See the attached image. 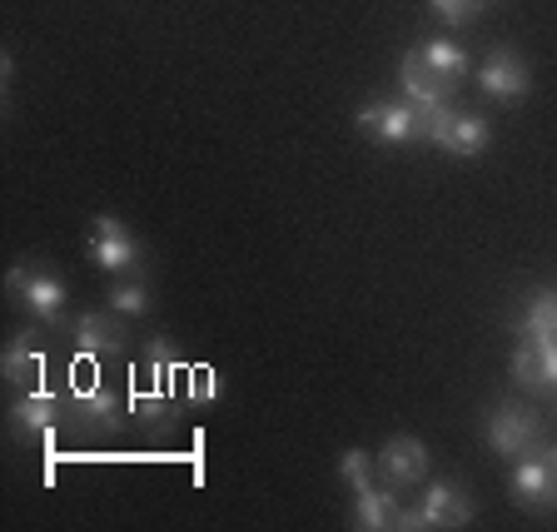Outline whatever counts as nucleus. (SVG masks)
Segmentation results:
<instances>
[{
	"mask_svg": "<svg viewBox=\"0 0 557 532\" xmlns=\"http://www.w3.org/2000/svg\"><path fill=\"white\" fill-rule=\"evenodd\" d=\"M487 0H429V11L438 15L443 25H453V30H463V25H473L478 15H483Z\"/></svg>",
	"mask_w": 557,
	"mask_h": 532,
	"instance_id": "nucleus-21",
	"label": "nucleus"
},
{
	"mask_svg": "<svg viewBox=\"0 0 557 532\" xmlns=\"http://www.w3.org/2000/svg\"><path fill=\"white\" fill-rule=\"evenodd\" d=\"M145 354H150L154 369H180V348H174L170 338H150V344H145Z\"/></svg>",
	"mask_w": 557,
	"mask_h": 532,
	"instance_id": "nucleus-23",
	"label": "nucleus"
},
{
	"mask_svg": "<svg viewBox=\"0 0 557 532\" xmlns=\"http://www.w3.org/2000/svg\"><path fill=\"white\" fill-rule=\"evenodd\" d=\"M373 468H379V463H373V458H369L363 448H348L344 458H338V478H344V483L354 487V493L373 483Z\"/></svg>",
	"mask_w": 557,
	"mask_h": 532,
	"instance_id": "nucleus-22",
	"label": "nucleus"
},
{
	"mask_svg": "<svg viewBox=\"0 0 557 532\" xmlns=\"http://www.w3.org/2000/svg\"><path fill=\"white\" fill-rule=\"evenodd\" d=\"M398 90H404V100L413 104V110H448L453 104V85H443V81H433L429 70L418 65V60H398Z\"/></svg>",
	"mask_w": 557,
	"mask_h": 532,
	"instance_id": "nucleus-16",
	"label": "nucleus"
},
{
	"mask_svg": "<svg viewBox=\"0 0 557 532\" xmlns=\"http://www.w3.org/2000/svg\"><path fill=\"white\" fill-rule=\"evenodd\" d=\"M508 369L522 388H533V394H557V338H547V344H518Z\"/></svg>",
	"mask_w": 557,
	"mask_h": 532,
	"instance_id": "nucleus-14",
	"label": "nucleus"
},
{
	"mask_svg": "<svg viewBox=\"0 0 557 532\" xmlns=\"http://www.w3.org/2000/svg\"><path fill=\"white\" fill-rule=\"evenodd\" d=\"M518 334L522 344H547L557 338V294H533L518 313Z\"/></svg>",
	"mask_w": 557,
	"mask_h": 532,
	"instance_id": "nucleus-18",
	"label": "nucleus"
},
{
	"mask_svg": "<svg viewBox=\"0 0 557 532\" xmlns=\"http://www.w3.org/2000/svg\"><path fill=\"white\" fill-rule=\"evenodd\" d=\"M473 522V498L458 483H433L418 508H408V532H458Z\"/></svg>",
	"mask_w": 557,
	"mask_h": 532,
	"instance_id": "nucleus-5",
	"label": "nucleus"
},
{
	"mask_svg": "<svg viewBox=\"0 0 557 532\" xmlns=\"http://www.w3.org/2000/svg\"><path fill=\"white\" fill-rule=\"evenodd\" d=\"M70 338L81 348L85 359L95 354H125V324H120V313H75L70 319Z\"/></svg>",
	"mask_w": 557,
	"mask_h": 532,
	"instance_id": "nucleus-12",
	"label": "nucleus"
},
{
	"mask_svg": "<svg viewBox=\"0 0 557 532\" xmlns=\"http://www.w3.org/2000/svg\"><path fill=\"white\" fill-rule=\"evenodd\" d=\"M0 369H5V379L11 383H35L40 373H46V344H40L35 334H15L11 344H5Z\"/></svg>",
	"mask_w": 557,
	"mask_h": 532,
	"instance_id": "nucleus-17",
	"label": "nucleus"
},
{
	"mask_svg": "<svg viewBox=\"0 0 557 532\" xmlns=\"http://www.w3.org/2000/svg\"><path fill=\"white\" fill-rule=\"evenodd\" d=\"M508 493H512L518 508H533V512H553L557 508V443H537L528 458L512 463Z\"/></svg>",
	"mask_w": 557,
	"mask_h": 532,
	"instance_id": "nucleus-2",
	"label": "nucleus"
},
{
	"mask_svg": "<svg viewBox=\"0 0 557 532\" xmlns=\"http://www.w3.org/2000/svg\"><path fill=\"white\" fill-rule=\"evenodd\" d=\"M433 145H438L443 154H453V160H473V154H483L487 145H493V125H487L483 115H473V110H448L438 135H433Z\"/></svg>",
	"mask_w": 557,
	"mask_h": 532,
	"instance_id": "nucleus-11",
	"label": "nucleus"
},
{
	"mask_svg": "<svg viewBox=\"0 0 557 532\" xmlns=\"http://www.w3.org/2000/svg\"><path fill=\"white\" fill-rule=\"evenodd\" d=\"M70 413H75V423L90 429V433H120L125 429V418H129V398L115 394V388H104V383H90V388L75 394Z\"/></svg>",
	"mask_w": 557,
	"mask_h": 532,
	"instance_id": "nucleus-9",
	"label": "nucleus"
},
{
	"mask_svg": "<svg viewBox=\"0 0 557 532\" xmlns=\"http://www.w3.org/2000/svg\"><path fill=\"white\" fill-rule=\"evenodd\" d=\"M85 249H90V259L104 269V274H115V279L145 274V249H139V239L129 234V224L115 220V214H100V220L90 224Z\"/></svg>",
	"mask_w": 557,
	"mask_h": 532,
	"instance_id": "nucleus-3",
	"label": "nucleus"
},
{
	"mask_svg": "<svg viewBox=\"0 0 557 532\" xmlns=\"http://www.w3.org/2000/svg\"><path fill=\"white\" fill-rule=\"evenodd\" d=\"M5 294L21 304V313L35 319V324H60L65 319V284L40 264H15L5 274Z\"/></svg>",
	"mask_w": 557,
	"mask_h": 532,
	"instance_id": "nucleus-1",
	"label": "nucleus"
},
{
	"mask_svg": "<svg viewBox=\"0 0 557 532\" xmlns=\"http://www.w3.org/2000/svg\"><path fill=\"white\" fill-rule=\"evenodd\" d=\"M150 289H145V274H129V279H115L110 284V309L120 313V319H145L150 313Z\"/></svg>",
	"mask_w": 557,
	"mask_h": 532,
	"instance_id": "nucleus-20",
	"label": "nucleus"
},
{
	"mask_svg": "<svg viewBox=\"0 0 557 532\" xmlns=\"http://www.w3.org/2000/svg\"><path fill=\"white\" fill-rule=\"evenodd\" d=\"M487 448L498 453V458H508V463H518V458H528V453L543 443V423H537L533 408L522 404H498L493 413H487Z\"/></svg>",
	"mask_w": 557,
	"mask_h": 532,
	"instance_id": "nucleus-4",
	"label": "nucleus"
},
{
	"mask_svg": "<svg viewBox=\"0 0 557 532\" xmlns=\"http://www.w3.org/2000/svg\"><path fill=\"white\" fill-rule=\"evenodd\" d=\"M408 508L398 503L394 483H369L354 493V528L363 532H404Z\"/></svg>",
	"mask_w": 557,
	"mask_h": 532,
	"instance_id": "nucleus-10",
	"label": "nucleus"
},
{
	"mask_svg": "<svg viewBox=\"0 0 557 532\" xmlns=\"http://www.w3.org/2000/svg\"><path fill=\"white\" fill-rule=\"evenodd\" d=\"M354 120H359L363 135L388 145V150H398V145H423V139H418V110L408 100H373V104H363Z\"/></svg>",
	"mask_w": 557,
	"mask_h": 532,
	"instance_id": "nucleus-7",
	"label": "nucleus"
},
{
	"mask_svg": "<svg viewBox=\"0 0 557 532\" xmlns=\"http://www.w3.org/2000/svg\"><path fill=\"white\" fill-rule=\"evenodd\" d=\"M60 423V398L46 394V388H30L25 398L11 404V429L21 433L25 443H46Z\"/></svg>",
	"mask_w": 557,
	"mask_h": 532,
	"instance_id": "nucleus-13",
	"label": "nucleus"
},
{
	"mask_svg": "<svg viewBox=\"0 0 557 532\" xmlns=\"http://www.w3.org/2000/svg\"><path fill=\"white\" fill-rule=\"evenodd\" d=\"M373 463H379L383 483H394L398 493H404V487H418L423 478H429V448H423L418 438H408V433H398V438L383 443Z\"/></svg>",
	"mask_w": 557,
	"mask_h": 532,
	"instance_id": "nucleus-8",
	"label": "nucleus"
},
{
	"mask_svg": "<svg viewBox=\"0 0 557 532\" xmlns=\"http://www.w3.org/2000/svg\"><path fill=\"white\" fill-rule=\"evenodd\" d=\"M478 90L493 104H518L533 90V70H528V60H522L518 50L498 46V50H487L483 65H478Z\"/></svg>",
	"mask_w": 557,
	"mask_h": 532,
	"instance_id": "nucleus-6",
	"label": "nucleus"
},
{
	"mask_svg": "<svg viewBox=\"0 0 557 532\" xmlns=\"http://www.w3.org/2000/svg\"><path fill=\"white\" fill-rule=\"evenodd\" d=\"M408 60H418L433 81L453 85V90H458V81H468V70H473V60H468V50L458 46V40H423V46L408 50Z\"/></svg>",
	"mask_w": 557,
	"mask_h": 532,
	"instance_id": "nucleus-15",
	"label": "nucleus"
},
{
	"mask_svg": "<svg viewBox=\"0 0 557 532\" xmlns=\"http://www.w3.org/2000/svg\"><path fill=\"white\" fill-rule=\"evenodd\" d=\"M129 418L145 429H170L174 423V394L170 388H135L129 394Z\"/></svg>",
	"mask_w": 557,
	"mask_h": 532,
	"instance_id": "nucleus-19",
	"label": "nucleus"
}]
</instances>
